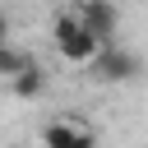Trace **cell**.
Segmentation results:
<instances>
[{
  "instance_id": "7a4b0ae2",
  "label": "cell",
  "mask_w": 148,
  "mask_h": 148,
  "mask_svg": "<svg viewBox=\"0 0 148 148\" xmlns=\"http://www.w3.org/2000/svg\"><path fill=\"white\" fill-rule=\"evenodd\" d=\"M88 69H92V79H102V83H130V79L139 74V56L125 51L120 42H106Z\"/></svg>"
},
{
  "instance_id": "277c9868",
  "label": "cell",
  "mask_w": 148,
  "mask_h": 148,
  "mask_svg": "<svg viewBox=\"0 0 148 148\" xmlns=\"http://www.w3.org/2000/svg\"><path fill=\"white\" fill-rule=\"evenodd\" d=\"M42 148H97V143H92L88 125H79V120H51L42 130Z\"/></svg>"
},
{
  "instance_id": "ba28073f",
  "label": "cell",
  "mask_w": 148,
  "mask_h": 148,
  "mask_svg": "<svg viewBox=\"0 0 148 148\" xmlns=\"http://www.w3.org/2000/svg\"><path fill=\"white\" fill-rule=\"evenodd\" d=\"M14 148H18V143H14Z\"/></svg>"
},
{
  "instance_id": "8992f818",
  "label": "cell",
  "mask_w": 148,
  "mask_h": 148,
  "mask_svg": "<svg viewBox=\"0 0 148 148\" xmlns=\"http://www.w3.org/2000/svg\"><path fill=\"white\" fill-rule=\"evenodd\" d=\"M9 83H14V92H18V97H37V92L46 88V79H42V69H37V65H28V69H23L18 79H9Z\"/></svg>"
},
{
  "instance_id": "5b68a950",
  "label": "cell",
  "mask_w": 148,
  "mask_h": 148,
  "mask_svg": "<svg viewBox=\"0 0 148 148\" xmlns=\"http://www.w3.org/2000/svg\"><path fill=\"white\" fill-rule=\"evenodd\" d=\"M28 65H32V60H28V51H18V46H9V42L0 46V79H18Z\"/></svg>"
},
{
  "instance_id": "52a82bcc",
  "label": "cell",
  "mask_w": 148,
  "mask_h": 148,
  "mask_svg": "<svg viewBox=\"0 0 148 148\" xmlns=\"http://www.w3.org/2000/svg\"><path fill=\"white\" fill-rule=\"evenodd\" d=\"M5 42H9V18L0 14V46H5Z\"/></svg>"
},
{
  "instance_id": "3957f363",
  "label": "cell",
  "mask_w": 148,
  "mask_h": 148,
  "mask_svg": "<svg viewBox=\"0 0 148 148\" xmlns=\"http://www.w3.org/2000/svg\"><path fill=\"white\" fill-rule=\"evenodd\" d=\"M83 23H88V32L106 46V42H116V23H120V14H116V5L111 0H79V9H74Z\"/></svg>"
},
{
  "instance_id": "6da1fadb",
  "label": "cell",
  "mask_w": 148,
  "mask_h": 148,
  "mask_svg": "<svg viewBox=\"0 0 148 148\" xmlns=\"http://www.w3.org/2000/svg\"><path fill=\"white\" fill-rule=\"evenodd\" d=\"M51 37H56V51H60L69 65H92V60H97V51H102V42L88 32V23H83L74 9H65V14L56 18Z\"/></svg>"
}]
</instances>
